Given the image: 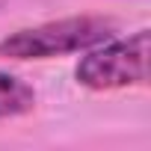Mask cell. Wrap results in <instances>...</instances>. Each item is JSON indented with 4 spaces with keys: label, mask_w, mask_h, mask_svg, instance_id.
Segmentation results:
<instances>
[{
    "label": "cell",
    "mask_w": 151,
    "mask_h": 151,
    "mask_svg": "<svg viewBox=\"0 0 151 151\" xmlns=\"http://www.w3.org/2000/svg\"><path fill=\"white\" fill-rule=\"evenodd\" d=\"M116 36V21L104 15H74L24 27L0 39V56L6 59H53L89 50Z\"/></svg>",
    "instance_id": "obj_1"
},
{
    "label": "cell",
    "mask_w": 151,
    "mask_h": 151,
    "mask_svg": "<svg viewBox=\"0 0 151 151\" xmlns=\"http://www.w3.org/2000/svg\"><path fill=\"white\" fill-rule=\"evenodd\" d=\"M83 53L74 77L92 92L142 86L148 80V30H136L127 39H107Z\"/></svg>",
    "instance_id": "obj_2"
},
{
    "label": "cell",
    "mask_w": 151,
    "mask_h": 151,
    "mask_svg": "<svg viewBox=\"0 0 151 151\" xmlns=\"http://www.w3.org/2000/svg\"><path fill=\"white\" fill-rule=\"evenodd\" d=\"M36 89L15 77L9 71H0V119H18L36 110Z\"/></svg>",
    "instance_id": "obj_3"
}]
</instances>
